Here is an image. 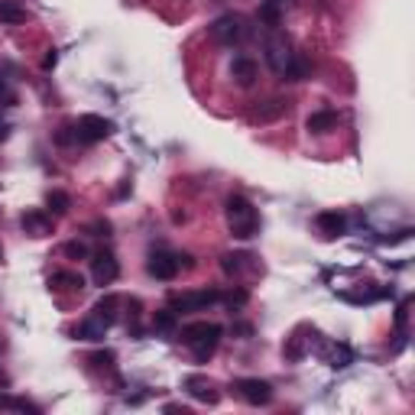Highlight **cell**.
I'll return each mask as SVG.
<instances>
[{
    "label": "cell",
    "mask_w": 415,
    "mask_h": 415,
    "mask_svg": "<svg viewBox=\"0 0 415 415\" xmlns=\"http://www.w3.org/2000/svg\"><path fill=\"white\" fill-rule=\"evenodd\" d=\"M266 62L282 81H302L309 75V65L299 52H292V46L286 43V36H269L266 39Z\"/></svg>",
    "instance_id": "cell-1"
},
{
    "label": "cell",
    "mask_w": 415,
    "mask_h": 415,
    "mask_svg": "<svg viewBox=\"0 0 415 415\" xmlns=\"http://www.w3.org/2000/svg\"><path fill=\"white\" fill-rule=\"evenodd\" d=\"M221 334H224V331H221V324H214V321H191V324L182 328V344L195 354L198 364H208L211 354L218 351Z\"/></svg>",
    "instance_id": "cell-2"
},
{
    "label": "cell",
    "mask_w": 415,
    "mask_h": 415,
    "mask_svg": "<svg viewBox=\"0 0 415 415\" xmlns=\"http://www.w3.org/2000/svg\"><path fill=\"white\" fill-rule=\"evenodd\" d=\"M224 218H227V227H231V234L237 240H250V237H256V231H260V214H256V208L246 201L244 195L227 198Z\"/></svg>",
    "instance_id": "cell-3"
},
{
    "label": "cell",
    "mask_w": 415,
    "mask_h": 415,
    "mask_svg": "<svg viewBox=\"0 0 415 415\" xmlns=\"http://www.w3.org/2000/svg\"><path fill=\"white\" fill-rule=\"evenodd\" d=\"M234 389H237V396L244 402H250V406H266V402L273 399V386H269L266 380H256V376H244V380H237Z\"/></svg>",
    "instance_id": "cell-4"
},
{
    "label": "cell",
    "mask_w": 415,
    "mask_h": 415,
    "mask_svg": "<svg viewBox=\"0 0 415 415\" xmlns=\"http://www.w3.org/2000/svg\"><path fill=\"white\" fill-rule=\"evenodd\" d=\"M211 36H214V43H221V46L240 43V39H244V20H240L237 14L218 16V20L211 23Z\"/></svg>",
    "instance_id": "cell-5"
},
{
    "label": "cell",
    "mask_w": 415,
    "mask_h": 415,
    "mask_svg": "<svg viewBox=\"0 0 415 415\" xmlns=\"http://www.w3.org/2000/svg\"><path fill=\"white\" fill-rule=\"evenodd\" d=\"M78 140L85 143H98V140H107L114 134V124L107 117H98V114H85V117L78 120Z\"/></svg>",
    "instance_id": "cell-6"
},
{
    "label": "cell",
    "mask_w": 415,
    "mask_h": 415,
    "mask_svg": "<svg viewBox=\"0 0 415 415\" xmlns=\"http://www.w3.org/2000/svg\"><path fill=\"white\" fill-rule=\"evenodd\" d=\"M120 276V263L114 254H98L91 256V279L94 286H111V282H117Z\"/></svg>",
    "instance_id": "cell-7"
},
{
    "label": "cell",
    "mask_w": 415,
    "mask_h": 415,
    "mask_svg": "<svg viewBox=\"0 0 415 415\" xmlns=\"http://www.w3.org/2000/svg\"><path fill=\"white\" fill-rule=\"evenodd\" d=\"M211 302H218V292L211 289H201V292H182V296H172V311H201Z\"/></svg>",
    "instance_id": "cell-8"
},
{
    "label": "cell",
    "mask_w": 415,
    "mask_h": 415,
    "mask_svg": "<svg viewBox=\"0 0 415 415\" xmlns=\"http://www.w3.org/2000/svg\"><path fill=\"white\" fill-rule=\"evenodd\" d=\"M179 269H182V263H179L176 254H153L146 263V273L153 276V279H162V282L176 279Z\"/></svg>",
    "instance_id": "cell-9"
},
{
    "label": "cell",
    "mask_w": 415,
    "mask_h": 415,
    "mask_svg": "<svg viewBox=\"0 0 415 415\" xmlns=\"http://www.w3.org/2000/svg\"><path fill=\"white\" fill-rule=\"evenodd\" d=\"M20 224H23V231H26L29 237H49V234H52V214H46V211H26L20 218Z\"/></svg>",
    "instance_id": "cell-10"
},
{
    "label": "cell",
    "mask_w": 415,
    "mask_h": 415,
    "mask_svg": "<svg viewBox=\"0 0 415 415\" xmlns=\"http://www.w3.org/2000/svg\"><path fill=\"white\" fill-rule=\"evenodd\" d=\"M185 389H189L191 399L208 402V406H214V402L221 399V393H218V389H214L208 380H204V376H189V380H185Z\"/></svg>",
    "instance_id": "cell-11"
},
{
    "label": "cell",
    "mask_w": 415,
    "mask_h": 415,
    "mask_svg": "<svg viewBox=\"0 0 415 415\" xmlns=\"http://www.w3.org/2000/svg\"><path fill=\"white\" fill-rule=\"evenodd\" d=\"M292 4L296 0H263V7H260V20L266 23V26H279L282 16L292 10Z\"/></svg>",
    "instance_id": "cell-12"
},
{
    "label": "cell",
    "mask_w": 415,
    "mask_h": 415,
    "mask_svg": "<svg viewBox=\"0 0 415 415\" xmlns=\"http://www.w3.org/2000/svg\"><path fill=\"white\" fill-rule=\"evenodd\" d=\"M305 127H309V134H331V130H338V111H315L309 114V120H305Z\"/></svg>",
    "instance_id": "cell-13"
},
{
    "label": "cell",
    "mask_w": 415,
    "mask_h": 415,
    "mask_svg": "<svg viewBox=\"0 0 415 415\" xmlns=\"http://www.w3.org/2000/svg\"><path fill=\"white\" fill-rule=\"evenodd\" d=\"M231 78L240 88H250L254 85V78H256V62L254 59H246V56H237L231 62Z\"/></svg>",
    "instance_id": "cell-14"
},
{
    "label": "cell",
    "mask_w": 415,
    "mask_h": 415,
    "mask_svg": "<svg viewBox=\"0 0 415 415\" xmlns=\"http://www.w3.org/2000/svg\"><path fill=\"white\" fill-rule=\"evenodd\" d=\"M107 328H111V324L104 321V318L101 315H91V318H85V321L78 324V338L81 341H104L107 338Z\"/></svg>",
    "instance_id": "cell-15"
},
{
    "label": "cell",
    "mask_w": 415,
    "mask_h": 415,
    "mask_svg": "<svg viewBox=\"0 0 415 415\" xmlns=\"http://www.w3.org/2000/svg\"><path fill=\"white\" fill-rule=\"evenodd\" d=\"M318 227H321L328 237H338V234H344L347 221H344V214H338V211H321L318 214Z\"/></svg>",
    "instance_id": "cell-16"
},
{
    "label": "cell",
    "mask_w": 415,
    "mask_h": 415,
    "mask_svg": "<svg viewBox=\"0 0 415 415\" xmlns=\"http://www.w3.org/2000/svg\"><path fill=\"white\" fill-rule=\"evenodd\" d=\"M354 364V351L347 344H334L328 351V366H334V370H344V366Z\"/></svg>",
    "instance_id": "cell-17"
},
{
    "label": "cell",
    "mask_w": 415,
    "mask_h": 415,
    "mask_svg": "<svg viewBox=\"0 0 415 415\" xmlns=\"http://www.w3.org/2000/svg\"><path fill=\"white\" fill-rule=\"evenodd\" d=\"M52 286L69 289V292H81V289H85V279L78 273H52Z\"/></svg>",
    "instance_id": "cell-18"
},
{
    "label": "cell",
    "mask_w": 415,
    "mask_h": 415,
    "mask_svg": "<svg viewBox=\"0 0 415 415\" xmlns=\"http://www.w3.org/2000/svg\"><path fill=\"white\" fill-rule=\"evenodd\" d=\"M26 20V10L14 0H0V23H23Z\"/></svg>",
    "instance_id": "cell-19"
},
{
    "label": "cell",
    "mask_w": 415,
    "mask_h": 415,
    "mask_svg": "<svg viewBox=\"0 0 415 415\" xmlns=\"http://www.w3.org/2000/svg\"><path fill=\"white\" fill-rule=\"evenodd\" d=\"M46 208H49V214H65L71 208V198L65 195V191L52 189L49 195H46Z\"/></svg>",
    "instance_id": "cell-20"
},
{
    "label": "cell",
    "mask_w": 415,
    "mask_h": 415,
    "mask_svg": "<svg viewBox=\"0 0 415 415\" xmlns=\"http://www.w3.org/2000/svg\"><path fill=\"white\" fill-rule=\"evenodd\" d=\"M279 114H286V101H266V107H260V111H254V120H260V124H266V120H276Z\"/></svg>",
    "instance_id": "cell-21"
},
{
    "label": "cell",
    "mask_w": 415,
    "mask_h": 415,
    "mask_svg": "<svg viewBox=\"0 0 415 415\" xmlns=\"http://www.w3.org/2000/svg\"><path fill=\"white\" fill-rule=\"evenodd\" d=\"M153 324H156V331H172V328H176V311L159 309V311H156V318H153Z\"/></svg>",
    "instance_id": "cell-22"
},
{
    "label": "cell",
    "mask_w": 415,
    "mask_h": 415,
    "mask_svg": "<svg viewBox=\"0 0 415 415\" xmlns=\"http://www.w3.org/2000/svg\"><path fill=\"white\" fill-rule=\"evenodd\" d=\"M65 254L75 256V260H85V256H88V246L78 244V240H71V244H65Z\"/></svg>",
    "instance_id": "cell-23"
},
{
    "label": "cell",
    "mask_w": 415,
    "mask_h": 415,
    "mask_svg": "<svg viewBox=\"0 0 415 415\" xmlns=\"http://www.w3.org/2000/svg\"><path fill=\"white\" fill-rule=\"evenodd\" d=\"M56 62H59V52H56V49H49V52H46V59H43V69H46V71L56 69Z\"/></svg>",
    "instance_id": "cell-24"
},
{
    "label": "cell",
    "mask_w": 415,
    "mask_h": 415,
    "mask_svg": "<svg viewBox=\"0 0 415 415\" xmlns=\"http://www.w3.org/2000/svg\"><path fill=\"white\" fill-rule=\"evenodd\" d=\"M111 360H114V354H98V357H94V364H101V366H111Z\"/></svg>",
    "instance_id": "cell-25"
},
{
    "label": "cell",
    "mask_w": 415,
    "mask_h": 415,
    "mask_svg": "<svg viewBox=\"0 0 415 415\" xmlns=\"http://www.w3.org/2000/svg\"><path fill=\"white\" fill-rule=\"evenodd\" d=\"M7 136H10V127H7V124H0V143L7 140Z\"/></svg>",
    "instance_id": "cell-26"
},
{
    "label": "cell",
    "mask_w": 415,
    "mask_h": 415,
    "mask_svg": "<svg viewBox=\"0 0 415 415\" xmlns=\"http://www.w3.org/2000/svg\"><path fill=\"white\" fill-rule=\"evenodd\" d=\"M14 406V399H7V396H0V409H10Z\"/></svg>",
    "instance_id": "cell-27"
}]
</instances>
